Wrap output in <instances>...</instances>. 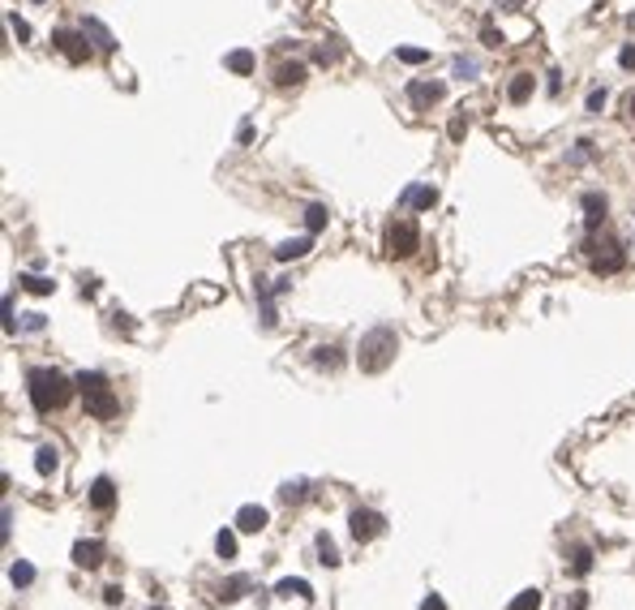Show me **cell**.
Wrapping results in <instances>:
<instances>
[{
  "label": "cell",
  "instance_id": "obj_1",
  "mask_svg": "<svg viewBox=\"0 0 635 610\" xmlns=\"http://www.w3.org/2000/svg\"><path fill=\"white\" fill-rule=\"evenodd\" d=\"M26 396H31V404H35V413H56V409H65V404H69L73 383H69L61 370L39 366V370L26 374Z\"/></svg>",
  "mask_w": 635,
  "mask_h": 610
},
{
  "label": "cell",
  "instance_id": "obj_2",
  "mask_svg": "<svg viewBox=\"0 0 635 610\" xmlns=\"http://www.w3.org/2000/svg\"><path fill=\"white\" fill-rule=\"evenodd\" d=\"M73 383H78V391H82L86 417H95V421H116L120 417V400H116V391L108 387V378L99 370H82Z\"/></svg>",
  "mask_w": 635,
  "mask_h": 610
},
{
  "label": "cell",
  "instance_id": "obj_3",
  "mask_svg": "<svg viewBox=\"0 0 635 610\" xmlns=\"http://www.w3.org/2000/svg\"><path fill=\"white\" fill-rule=\"evenodd\" d=\"M357 361H361V370H369V374L387 370V366L395 361V331H391V327H373V331L361 340Z\"/></svg>",
  "mask_w": 635,
  "mask_h": 610
},
{
  "label": "cell",
  "instance_id": "obj_4",
  "mask_svg": "<svg viewBox=\"0 0 635 610\" xmlns=\"http://www.w3.org/2000/svg\"><path fill=\"white\" fill-rule=\"evenodd\" d=\"M421 245V233H417V224L412 219H395L387 224V233H383V249L391 253V258H408V253H417Z\"/></svg>",
  "mask_w": 635,
  "mask_h": 610
},
{
  "label": "cell",
  "instance_id": "obj_5",
  "mask_svg": "<svg viewBox=\"0 0 635 610\" xmlns=\"http://www.w3.org/2000/svg\"><path fill=\"white\" fill-rule=\"evenodd\" d=\"M52 47L73 65L90 61V52H95V43H86V31H52Z\"/></svg>",
  "mask_w": 635,
  "mask_h": 610
},
{
  "label": "cell",
  "instance_id": "obj_6",
  "mask_svg": "<svg viewBox=\"0 0 635 610\" xmlns=\"http://www.w3.org/2000/svg\"><path fill=\"white\" fill-rule=\"evenodd\" d=\"M348 529H352V538H357V542H373L378 533L387 529V520L378 516V512H369V507H352V516H348Z\"/></svg>",
  "mask_w": 635,
  "mask_h": 610
},
{
  "label": "cell",
  "instance_id": "obj_7",
  "mask_svg": "<svg viewBox=\"0 0 635 610\" xmlns=\"http://www.w3.org/2000/svg\"><path fill=\"white\" fill-rule=\"evenodd\" d=\"M442 95H447L442 82H425V78L408 82V104H412V108H429V104H438Z\"/></svg>",
  "mask_w": 635,
  "mask_h": 610
},
{
  "label": "cell",
  "instance_id": "obj_8",
  "mask_svg": "<svg viewBox=\"0 0 635 610\" xmlns=\"http://www.w3.org/2000/svg\"><path fill=\"white\" fill-rule=\"evenodd\" d=\"M266 507H253V503H245L241 512H236V533H262L266 529Z\"/></svg>",
  "mask_w": 635,
  "mask_h": 610
},
{
  "label": "cell",
  "instance_id": "obj_9",
  "mask_svg": "<svg viewBox=\"0 0 635 610\" xmlns=\"http://www.w3.org/2000/svg\"><path fill=\"white\" fill-rule=\"evenodd\" d=\"M605 211H609L605 194H584V228H588V233H597V228H601Z\"/></svg>",
  "mask_w": 635,
  "mask_h": 610
},
{
  "label": "cell",
  "instance_id": "obj_10",
  "mask_svg": "<svg viewBox=\"0 0 635 610\" xmlns=\"http://www.w3.org/2000/svg\"><path fill=\"white\" fill-rule=\"evenodd\" d=\"M434 202H438L434 185H408V189H403V207H412V211H429Z\"/></svg>",
  "mask_w": 635,
  "mask_h": 610
},
{
  "label": "cell",
  "instance_id": "obj_11",
  "mask_svg": "<svg viewBox=\"0 0 635 610\" xmlns=\"http://www.w3.org/2000/svg\"><path fill=\"white\" fill-rule=\"evenodd\" d=\"M314 249V233H305V237H292L284 245H275V258L279 263H292V258H305V253Z\"/></svg>",
  "mask_w": 635,
  "mask_h": 610
},
{
  "label": "cell",
  "instance_id": "obj_12",
  "mask_svg": "<svg viewBox=\"0 0 635 610\" xmlns=\"http://www.w3.org/2000/svg\"><path fill=\"white\" fill-rule=\"evenodd\" d=\"M300 82H305V65L300 61H279L275 65V86L288 91V86H300Z\"/></svg>",
  "mask_w": 635,
  "mask_h": 610
},
{
  "label": "cell",
  "instance_id": "obj_13",
  "mask_svg": "<svg viewBox=\"0 0 635 610\" xmlns=\"http://www.w3.org/2000/svg\"><path fill=\"white\" fill-rule=\"evenodd\" d=\"M86 499H90V507H95V512H108V507L116 503V486H112L108 477H99L95 486H90V494H86Z\"/></svg>",
  "mask_w": 635,
  "mask_h": 610
},
{
  "label": "cell",
  "instance_id": "obj_14",
  "mask_svg": "<svg viewBox=\"0 0 635 610\" xmlns=\"http://www.w3.org/2000/svg\"><path fill=\"white\" fill-rule=\"evenodd\" d=\"M73 563H78V568H99V563H104V546H99V542H78V546H73Z\"/></svg>",
  "mask_w": 635,
  "mask_h": 610
},
{
  "label": "cell",
  "instance_id": "obj_15",
  "mask_svg": "<svg viewBox=\"0 0 635 610\" xmlns=\"http://www.w3.org/2000/svg\"><path fill=\"white\" fill-rule=\"evenodd\" d=\"M622 263H627V253H622L618 245H609L605 253H593V271H601V275H605V271H618Z\"/></svg>",
  "mask_w": 635,
  "mask_h": 610
},
{
  "label": "cell",
  "instance_id": "obj_16",
  "mask_svg": "<svg viewBox=\"0 0 635 610\" xmlns=\"http://www.w3.org/2000/svg\"><path fill=\"white\" fill-rule=\"evenodd\" d=\"M314 366H318V370H339V366H344V352H339L335 344H318V348H314Z\"/></svg>",
  "mask_w": 635,
  "mask_h": 610
},
{
  "label": "cell",
  "instance_id": "obj_17",
  "mask_svg": "<svg viewBox=\"0 0 635 610\" xmlns=\"http://www.w3.org/2000/svg\"><path fill=\"white\" fill-rule=\"evenodd\" d=\"M532 95V73H515V78H511V86H506V99H511V104H524V99Z\"/></svg>",
  "mask_w": 635,
  "mask_h": 610
},
{
  "label": "cell",
  "instance_id": "obj_18",
  "mask_svg": "<svg viewBox=\"0 0 635 610\" xmlns=\"http://www.w3.org/2000/svg\"><path fill=\"white\" fill-rule=\"evenodd\" d=\"M82 31L95 39V47H116V39L108 35V26H104V22H95V17H82Z\"/></svg>",
  "mask_w": 635,
  "mask_h": 610
},
{
  "label": "cell",
  "instance_id": "obj_19",
  "mask_svg": "<svg viewBox=\"0 0 635 610\" xmlns=\"http://www.w3.org/2000/svg\"><path fill=\"white\" fill-rule=\"evenodd\" d=\"M275 593H279V597H292V593H296V597H305V602H314V589H310L305 580H292V576H288V580H279V584H275Z\"/></svg>",
  "mask_w": 635,
  "mask_h": 610
},
{
  "label": "cell",
  "instance_id": "obj_20",
  "mask_svg": "<svg viewBox=\"0 0 635 610\" xmlns=\"http://www.w3.org/2000/svg\"><path fill=\"white\" fill-rule=\"evenodd\" d=\"M314 546H318V563H322V568H339V550H335V542L326 538V533H318Z\"/></svg>",
  "mask_w": 635,
  "mask_h": 610
},
{
  "label": "cell",
  "instance_id": "obj_21",
  "mask_svg": "<svg viewBox=\"0 0 635 610\" xmlns=\"http://www.w3.org/2000/svg\"><path fill=\"white\" fill-rule=\"evenodd\" d=\"M223 65L245 78V73H253V52H249V47H236V52H227V61H223Z\"/></svg>",
  "mask_w": 635,
  "mask_h": 610
},
{
  "label": "cell",
  "instance_id": "obj_22",
  "mask_svg": "<svg viewBox=\"0 0 635 610\" xmlns=\"http://www.w3.org/2000/svg\"><path fill=\"white\" fill-rule=\"evenodd\" d=\"M245 593H249V576H232V580L219 584V597H223V602H236V597H245Z\"/></svg>",
  "mask_w": 635,
  "mask_h": 610
},
{
  "label": "cell",
  "instance_id": "obj_23",
  "mask_svg": "<svg viewBox=\"0 0 635 610\" xmlns=\"http://www.w3.org/2000/svg\"><path fill=\"white\" fill-rule=\"evenodd\" d=\"M17 279H22V288H26V292H39V297L56 288V279H47V275H35V271H26V275H17Z\"/></svg>",
  "mask_w": 635,
  "mask_h": 610
},
{
  "label": "cell",
  "instance_id": "obj_24",
  "mask_svg": "<svg viewBox=\"0 0 635 610\" xmlns=\"http://www.w3.org/2000/svg\"><path fill=\"white\" fill-rule=\"evenodd\" d=\"M593 572V550L588 546H575L571 550V576H588Z\"/></svg>",
  "mask_w": 635,
  "mask_h": 610
},
{
  "label": "cell",
  "instance_id": "obj_25",
  "mask_svg": "<svg viewBox=\"0 0 635 610\" xmlns=\"http://www.w3.org/2000/svg\"><path fill=\"white\" fill-rule=\"evenodd\" d=\"M35 473H39V477H52V473H56V451H52V447H39V451H35Z\"/></svg>",
  "mask_w": 635,
  "mask_h": 610
},
{
  "label": "cell",
  "instance_id": "obj_26",
  "mask_svg": "<svg viewBox=\"0 0 635 610\" xmlns=\"http://www.w3.org/2000/svg\"><path fill=\"white\" fill-rule=\"evenodd\" d=\"M215 554H219V558H236V533H232V529H219V538H215Z\"/></svg>",
  "mask_w": 635,
  "mask_h": 610
},
{
  "label": "cell",
  "instance_id": "obj_27",
  "mask_svg": "<svg viewBox=\"0 0 635 610\" xmlns=\"http://www.w3.org/2000/svg\"><path fill=\"white\" fill-rule=\"evenodd\" d=\"M305 228H310V233H322V228H326V207H322V202L305 207Z\"/></svg>",
  "mask_w": 635,
  "mask_h": 610
},
{
  "label": "cell",
  "instance_id": "obj_28",
  "mask_svg": "<svg viewBox=\"0 0 635 610\" xmlns=\"http://www.w3.org/2000/svg\"><path fill=\"white\" fill-rule=\"evenodd\" d=\"M506 610H541V593L537 589H524L520 597H511V606Z\"/></svg>",
  "mask_w": 635,
  "mask_h": 610
},
{
  "label": "cell",
  "instance_id": "obj_29",
  "mask_svg": "<svg viewBox=\"0 0 635 610\" xmlns=\"http://www.w3.org/2000/svg\"><path fill=\"white\" fill-rule=\"evenodd\" d=\"M451 69H455V78H476V69H481V65H476V56H455V61H451Z\"/></svg>",
  "mask_w": 635,
  "mask_h": 610
},
{
  "label": "cell",
  "instance_id": "obj_30",
  "mask_svg": "<svg viewBox=\"0 0 635 610\" xmlns=\"http://www.w3.org/2000/svg\"><path fill=\"white\" fill-rule=\"evenodd\" d=\"M305 494H310V490H305V481H288V486H279V499H284V503H300Z\"/></svg>",
  "mask_w": 635,
  "mask_h": 610
},
{
  "label": "cell",
  "instance_id": "obj_31",
  "mask_svg": "<svg viewBox=\"0 0 635 610\" xmlns=\"http://www.w3.org/2000/svg\"><path fill=\"white\" fill-rule=\"evenodd\" d=\"M403 65H425L429 61V52H425V47H399V52H395Z\"/></svg>",
  "mask_w": 635,
  "mask_h": 610
},
{
  "label": "cell",
  "instance_id": "obj_32",
  "mask_svg": "<svg viewBox=\"0 0 635 610\" xmlns=\"http://www.w3.org/2000/svg\"><path fill=\"white\" fill-rule=\"evenodd\" d=\"M9 580H13V584H31V580H35V568H31V563H13V568H9Z\"/></svg>",
  "mask_w": 635,
  "mask_h": 610
},
{
  "label": "cell",
  "instance_id": "obj_33",
  "mask_svg": "<svg viewBox=\"0 0 635 610\" xmlns=\"http://www.w3.org/2000/svg\"><path fill=\"white\" fill-rule=\"evenodd\" d=\"M447 134H451L455 142H464V134H468V120H464V116H455V120L447 125Z\"/></svg>",
  "mask_w": 635,
  "mask_h": 610
},
{
  "label": "cell",
  "instance_id": "obj_34",
  "mask_svg": "<svg viewBox=\"0 0 635 610\" xmlns=\"http://www.w3.org/2000/svg\"><path fill=\"white\" fill-rule=\"evenodd\" d=\"M481 43H485V47H498V43H502V31H494L490 22H485V26H481Z\"/></svg>",
  "mask_w": 635,
  "mask_h": 610
},
{
  "label": "cell",
  "instance_id": "obj_35",
  "mask_svg": "<svg viewBox=\"0 0 635 610\" xmlns=\"http://www.w3.org/2000/svg\"><path fill=\"white\" fill-rule=\"evenodd\" d=\"M335 56H339V47H331V43H322L318 52H314V61H318V65H331Z\"/></svg>",
  "mask_w": 635,
  "mask_h": 610
},
{
  "label": "cell",
  "instance_id": "obj_36",
  "mask_svg": "<svg viewBox=\"0 0 635 610\" xmlns=\"http://www.w3.org/2000/svg\"><path fill=\"white\" fill-rule=\"evenodd\" d=\"M618 65H622V69H635V43H622V52H618Z\"/></svg>",
  "mask_w": 635,
  "mask_h": 610
},
{
  "label": "cell",
  "instance_id": "obj_37",
  "mask_svg": "<svg viewBox=\"0 0 635 610\" xmlns=\"http://www.w3.org/2000/svg\"><path fill=\"white\" fill-rule=\"evenodd\" d=\"M9 26H13V35H17V39H31V26H26V22H22L17 13H9Z\"/></svg>",
  "mask_w": 635,
  "mask_h": 610
},
{
  "label": "cell",
  "instance_id": "obj_38",
  "mask_svg": "<svg viewBox=\"0 0 635 610\" xmlns=\"http://www.w3.org/2000/svg\"><path fill=\"white\" fill-rule=\"evenodd\" d=\"M601 108H605V91H593L588 95V112H601Z\"/></svg>",
  "mask_w": 635,
  "mask_h": 610
},
{
  "label": "cell",
  "instance_id": "obj_39",
  "mask_svg": "<svg viewBox=\"0 0 635 610\" xmlns=\"http://www.w3.org/2000/svg\"><path fill=\"white\" fill-rule=\"evenodd\" d=\"M421 610H447V602H442V597H438V593H429V597H425V602H421Z\"/></svg>",
  "mask_w": 635,
  "mask_h": 610
},
{
  "label": "cell",
  "instance_id": "obj_40",
  "mask_svg": "<svg viewBox=\"0 0 635 610\" xmlns=\"http://www.w3.org/2000/svg\"><path fill=\"white\" fill-rule=\"evenodd\" d=\"M236 142H241V146H249V142H253V125H249V120L236 130Z\"/></svg>",
  "mask_w": 635,
  "mask_h": 610
},
{
  "label": "cell",
  "instance_id": "obj_41",
  "mask_svg": "<svg viewBox=\"0 0 635 610\" xmlns=\"http://www.w3.org/2000/svg\"><path fill=\"white\" fill-rule=\"evenodd\" d=\"M43 322H47L43 314H31V318H26V322H22V327H26V331H43Z\"/></svg>",
  "mask_w": 635,
  "mask_h": 610
},
{
  "label": "cell",
  "instance_id": "obj_42",
  "mask_svg": "<svg viewBox=\"0 0 635 610\" xmlns=\"http://www.w3.org/2000/svg\"><path fill=\"white\" fill-rule=\"evenodd\" d=\"M627 112H631V116H635V91H631V95H627Z\"/></svg>",
  "mask_w": 635,
  "mask_h": 610
},
{
  "label": "cell",
  "instance_id": "obj_43",
  "mask_svg": "<svg viewBox=\"0 0 635 610\" xmlns=\"http://www.w3.org/2000/svg\"><path fill=\"white\" fill-rule=\"evenodd\" d=\"M498 5H502V9H520V0H498Z\"/></svg>",
  "mask_w": 635,
  "mask_h": 610
},
{
  "label": "cell",
  "instance_id": "obj_44",
  "mask_svg": "<svg viewBox=\"0 0 635 610\" xmlns=\"http://www.w3.org/2000/svg\"><path fill=\"white\" fill-rule=\"evenodd\" d=\"M35 5H43V0H35Z\"/></svg>",
  "mask_w": 635,
  "mask_h": 610
}]
</instances>
